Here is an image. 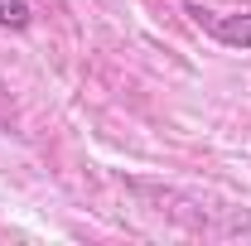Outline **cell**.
<instances>
[{"instance_id": "cell-1", "label": "cell", "mask_w": 251, "mask_h": 246, "mask_svg": "<svg viewBox=\"0 0 251 246\" xmlns=\"http://www.w3.org/2000/svg\"><path fill=\"white\" fill-rule=\"evenodd\" d=\"M188 15H193V25L208 34V39H218V44H227V49H251V10H237V15H213V10L188 5Z\"/></svg>"}, {"instance_id": "cell-2", "label": "cell", "mask_w": 251, "mask_h": 246, "mask_svg": "<svg viewBox=\"0 0 251 246\" xmlns=\"http://www.w3.org/2000/svg\"><path fill=\"white\" fill-rule=\"evenodd\" d=\"M29 20H34L29 0H0V25L5 29H29Z\"/></svg>"}]
</instances>
